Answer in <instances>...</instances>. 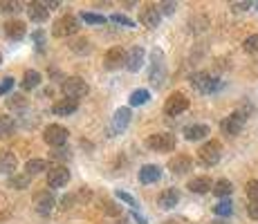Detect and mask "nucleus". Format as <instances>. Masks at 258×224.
Returning a JSON list of instances; mask_svg holds the SVG:
<instances>
[{
  "label": "nucleus",
  "instance_id": "nucleus-1",
  "mask_svg": "<svg viewBox=\"0 0 258 224\" xmlns=\"http://www.w3.org/2000/svg\"><path fill=\"white\" fill-rule=\"evenodd\" d=\"M251 114H254V106H249V103H242L238 110H234L229 117L222 119V123H220L222 132H225L227 137H236V134H240L242 126H245V121L251 117Z\"/></svg>",
  "mask_w": 258,
  "mask_h": 224
},
{
  "label": "nucleus",
  "instance_id": "nucleus-2",
  "mask_svg": "<svg viewBox=\"0 0 258 224\" xmlns=\"http://www.w3.org/2000/svg\"><path fill=\"white\" fill-rule=\"evenodd\" d=\"M220 157H222V143L216 141V139L205 141L200 146V151H198V159H200L205 166H216V164L220 162Z\"/></svg>",
  "mask_w": 258,
  "mask_h": 224
},
{
  "label": "nucleus",
  "instance_id": "nucleus-3",
  "mask_svg": "<svg viewBox=\"0 0 258 224\" xmlns=\"http://www.w3.org/2000/svg\"><path fill=\"white\" fill-rule=\"evenodd\" d=\"M61 90H63V94H66V99H74V101H77V99L86 97V94L90 92V86H88L81 77H68V79H63Z\"/></svg>",
  "mask_w": 258,
  "mask_h": 224
},
{
  "label": "nucleus",
  "instance_id": "nucleus-4",
  "mask_svg": "<svg viewBox=\"0 0 258 224\" xmlns=\"http://www.w3.org/2000/svg\"><path fill=\"white\" fill-rule=\"evenodd\" d=\"M146 146L155 153H171L177 146V139L173 132H155L146 139Z\"/></svg>",
  "mask_w": 258,
  "mask_h": 224
},
{
  "label": "nucleus",
  "instance_id": "nucleus-5",
  "mask_svg": "<svg viewBox=\"0 0 258 224\" xmlns=\"http://www.w3.org/2000/svg\"><path fill=\"white\" fill-rule=\"evenodd\" d=\"M79 18L72 16V14H68V16H61L58 21H54L52 25V34L56 38H66V36H72V34L79 32Z\"/></svg>",
  "mask_w": 258,
  "mask_h": 224
},
{
  "label": "nucleus",
  "instance_id": "nucleus-6",
  "mask_svg": "<svg viewBox=\"0 0 258 224\" xmlns=\"http://www.w3.org/2000/svg\"><path fill=\"white\" fill-rule=\"evenodd\" d=\"M68 128H63V126H58V123H49V126L43 130V139H45V143L47 146H54V148H61V146H66V141H68Z\"/></svg>",
  "mask_w": 258,
  "mask_h": 224
},
{
  "label": "nucleus",
  "instance_id": "nucleus-7",
  "mask_svg": "<svg viewBox=\"0 0 258 224\" xmlns=\"http://www.w3.org/2000/svg\"><path fill=\"white\" fill-rule=\"evenodd\" d=\"M191 86L202 94H211L220 88V83H218V79H213L209 72H198L191 77Z\"/></svg>",
  "mask_w": 258,
  "mask_h": 224
},
{
  "label": "nucleus",
  "instance_id": "nucleus-8",
  "mask_svg": "<svg viewBox=\"0 0 258 224\" xmlns=\"http://www.w3.org/2000/svg\"><path fill=\"white\" fill-rule=\"evenodd\" d=\"M184 110H188V99L184 92H173L171 97L166 99L164 103V112L168 117H177V114H182Z\"/></svg>",
  "mask_w": 258,
  "mask_h": 224
},
{
  "label": "nucleus",
  "instance_id": "nucleus-9",
  "mask_svg": "<svg viewBox=\"0 0 258 224\" xmlns=\"http://www.w3.org/2000/svg\"><path fill=\"white\" fill-rule=\"evenodd\" d=\"M160 18H162V12H160V5H144L140 9V23L144 27H157L160 25Z\"/></svg>",
  "mask_w": 258,
  "mask_h": 224
},
{
  "label": "nucleus",
  "instance_id": "nucleus-10",
  "mask_svg": "<svg viewBox=\"0 0 258 224\" xmlns=\"http://www.w3.org/2000/svg\"><path fill=\"white\" fill-rule=\"evenodd\" d=\"M70 182V171L66 166H49L47 171V186L52 188H63Z\"/></svg>",
  "mask_w": 258,
  "mask_h": 224
},
{
  "label": "nucleus",
  "instance_id": "nucleus-11",
  "mask_svg": "<svg viewBox=\"0 0 258 224\" xmlns=\"http://www.w3.org/2000/svg\"><path fill=\"white\" fill-rule=\"evenodd\" d=\"M144 58H146L144 47L135 45V47L128 52V56H126V69H128V72H140V69L144 67Z\"/></svg>",
  "mask_w": 258,
  "mask_h": 224
},
{
  "label": "nucleus",
  "instance_id": "nucleus-12",
  "mask_svg": "<svg viewBox=\"0 0 258 224\" xmlns=\"http://www.w3.org/2000/svg\"><path fill=\"white\" fill-rule=\"evenodd\" d=\"M126 56H128V54L123 52L121 47H112V49H108L106 58H103V67H106V69H117V67L126 65Z\"/></svg>",
  "mask_w": 258,
  "mask_h": 224
},
{
  "label": "nucleus",
  "instance_id": "nucleus-13",
  "mask_svg": "<svg viewBox=\"0 0 258 224\" xmlns=\"http://www.w3.org/2000/svg\"><path fill=\"white\" fill-rule=\"evenodd\" d=\"M191 168H193V159L188 155H175L168 162V171H171L173 175H186Z\"/></svg>",
  "mask_w": 258,
  "mask_h": 224
},
{
  "label": "nucleus",
  "instance_id": "nucleus-14",
  "mask_svg": "<svg viewBox=\"0 0 258 224\" xmlns=\"http://www.w3.org/2000/svg\"><path fill=\"white\" fill-rule=\"evenodd\" d=\"M153 69H151V83L153 86H162L164 83V77H166V67H164V61H162V52H153Z\"/></svg>",
  "mask_w": 258,
  "mask_h": 224
},
{
  "label": "nucleus",
  "instance_id": "nucleus-15",
  "mask_svg": "<svg viewBox=\"0 0 258 224\" xmlns=\"http://www.w3.org/2000/svg\"><path fill=\"white\" fill-rule=\"evenodd\" d=\"M54 197L49 195V191H43V193H38L36 197H34V208H36V213L38 215H49L52 213V208H54Z\"/></svg>",
  "mask_w": 258,
  "mask_h": 224
},
{
  "label": "nucleus",
  "instance_id": "nucleus-16",
  "mask_svg": "<svg viewBox=\"0 0 258 224\" xmlns=\"http://www.w3.org/2000/svg\"><path fill=\"white\" fill-rule=\"evenodd\" d=\"M186 188H188V191H191V193H198V195H205V193L213 191V182H211V177L200 175V177H193V179H188Z\"/></svg>",
  "mask_w": 258,
  "mask_h": 224
},
{
  "label": "nucleus",
  "instance_id": "nucleus-17",
  "mask_svg": "<svg viewBox=\"0 0 258 224\" xmlns=\"http://www.w3.org/2000/svg\"><path fill=\"white\" fill-rule=\"evenodd\" d=\"M27 14H29V21H34V23H45L47 21V16H49V9H47V5L45 3H29L27 5Z\"/></svg>",
  "mask_w": 258,
  "mask_h": 224
},
{
  "label": "nucleus",
  "instance_id": "nucleus-18",
  "mask_svg": "<svg viewBox=\"0 0 258 224\" xmlns=\"http://www.w3.org/2000/svg\"><path fill=\"white\" fill-rule=\"evenodd\" d=\"M209 132L211 130L207 123H191V126L184 128V139L186 141H200V139H205Z\"/></svg>",
  "mask_w": 258,
  "mask_h": 224
},
{
  "label": "nucleus",
  "instance_id": "nucleus-19",
  "mask_svg": "<svg viewBox=\"0 0 258 224\" xmlns=\"http://www.w3.org/2000/svg\"><path fill=\"white\" fill-rule=\"evenodd\" d=\"M177 202H180V191L177 188H166L157 195V206L160 208H173L177 206Z\"/></svg>",
  "mask_w": 258,
  "mask_h": 224
},
{
  "label": "nucleus",
  "instance_id": "nucleus-20",
  "mask_svg": "<svg viewBox=\"0 0 258 224\" xmlns=\"http://www.w3.org/2000/svg\"><path fill=\"white\" fill-rule=\"evenodd\" d=\"M79 110V101H74V99H61V101H56L52 106V112L58 114V117H68V114H74Z\"/></svg>",
  "mask_w": 258,
  "mask_h": 224
},
{
  "label": "nucleus",
  "instance_id": "nucleus-21",
  "mask_svg": "<svg viewBox=\"0 0 258 224\" xmlns=\"http://www.w3.org/2000/svg\"><path fill=\"white\" fill-rule=\"evenodd\" d=\"M162 177V168L157 164H146L140 168V182L142 184H153Z\"/></svg>",
  "mask_w": 258,
  "mask_h": 224
},
{
  "label": "nucleus",
  "instance_id": "nucleus-22",
  "mask_svg": "<svg viewBox=\"0 0 258 224\" xmlns=\"http://www.w3.org/2000/svg\"><path fill=\"white\" fill-rule=\"evenodd\" d=\"M5 34L12 41H21V38H25V34H27V27H25L23 21H9V23H5Z\"/></svg>",
  "mask_w": 258,
  "mask_h": 224
},
{
  "label": "nucleus",
  "instance_id": "nucleus-23",
  "mask_svg": "<svg viewBox=\"0 0 258 224\" xmlns=\"http://www.w3.org/2000/svg\"><path fill=\"white\" fill-rule=\"evenodd\" d=\"M18 159L12 151H0V173H14Z\"/></svg>",
  "mask_w": 258,
  "mask_h": 224
},
{
  "label": "nucleus",
  "instance_id": "nucleus-24",
  "mask_svg": "<svg viewBox=\"0 0 258 224\" xmlns=\"http://www.w3.org/2000/svg\"><path fill=\"white\" fill-rule=\"evenodd\" d=\"M231 193H234V184H231L229 179H218V182L213 184V195H216V197L227 200Z\"/></svg>",
  "mask_w": 258,
  "mask_h": 224
},
{
  "label": "nucleus",
  "instance_id": "nucleus-25",
  "mask_svg": "<svg viewBox=\"0 0 258 224\" xmlns=\"http://www.w3.org/2000/svg\"><path fill=\"white\" fill-rule=\"evenodd\" d=\"M128 123H131V108H119L115 112V119H112V128L115 130H123Z\"/></svg>",
  "mask_w": 258,
  "mask_h": 224
},
{
  "label": "nucleus",
  "instance_id": "nucleus-26",
  "mask_svg": "<svg viewBox=\"0 0 258 224\" xmlns=\"http://www.w3.org/2000/svg\"><path fill=\"white\" fill-rule=\"evenodd\" d=\"M38 83H41V74H38L36 69H27L23 81H21V86L25 90H34V88H38Z\"/></svg>",
  "mask_w": 258,
  "mask_h": 224
},
{
  "label": "nucleus",
  "instance_id": "nucleus-27",
  "mask_svg": "<svg viewBox=\"0 0 258 224\" xmlns=\"http://www.w3.org/2000/svg\"><path fill=\"white\" fill-rule=\"evenodd\" d=\"M47 168V164L43 162V159H29L27 164H25V173H27L29 177H34V175H38V173H43Z\"/></svg>",
  "mask_w": 258,
  "mask_h": 224
},
{
  "label": "nucleus",
  "instance_id": "nucleus-28",
  "mask_svg": "<svg viewBox=\"0 0 258 224\" xmlns=\"http://www.w3.org/2000/svg\"><path fill=\"white\" fill-rule=\"evenodd\" d=\"M148 99H151L148 90H135V92L128 97V103H131V106H144V103H148Z\"/></svg>",
  "mask_w": 258,
  "mask_h": 224
},
{
  "label": "nucleus",
  "instance_id": "nucleus-29",
  "mask_svg": "<svg viewBox=\"0 0 258 224\" xmlns=\"http://www.w3.org/2000/svg\"><path fill=\"white\" fill-rule=\"evenodd\" d=\"M213 213H216V215H220V217H227V215H231V213H234V204H231L229 200H220L216 206H213Z\"/></svg>",
  "mask_w": 258,
  "mask_h": 224
},
{
  "label": "nucleus",
  "instance_id": "nucleus-30",
  "mask_svg": "<svg viewBox=\"0 0 258 224\" xmlns=\"http://www.w3.org/2000/svg\"><path fill=\"white\" fill-rule=\"evenodd\" d=\"M70 47H72V52H77V54H90L92 52V43L88 41V38H79V41H74Z\"/></svg>",
  "mask_w": 258,
  "mask_h": 224
},
{
  "label": "nucleus",
  "instance_id": "nucleus-31",
  "mask_svg": "<svg viewBox=\"0 0 258 224\" xmlns=\"http://www.w3.org/2000/svg\"><path fill=\"white\" fill-rule=\"evenodd\" d=\"M9 186L18 188V191H23V188L29 186V175L27 173H23V175H14L12 179H9Z\"/></svg>",
  "mask_w": 258,
  "mask_h": 224
},
{
  "label": "nucleus",
  "instance_id": "nucleus-32",
  "mask_svg": "<svg viewBox=\"0 0 258 224\" xmlns=\"http://www.w3.org/2000/svg\"><path fill=\"white\" fill-rule=\"evenodd\" d=\"M81 21L88 23V25H103L108 18L106 16H99V14H92V12H83L81 14Z\"/></svg>",
  "mask_w": 258,
  "mask_h": 224
},
{
  "label": "nucleus",
  "instance_id": "nucleus-33",
  "mask_svg": "<svg viewBox=\"0 0 258 224\" xmlns=\"http://www.w3.org/2000/svg\"><path fill=\"white\" fill-rule=\"evenodd\" d=\"M21 7L23 5L21 3H16V0H3V3H0V12H5V14H18L21 12Z\"/></svg>",
  "mask_w": 258,
  "mask_h": 224
},
{
  "label": "nucleus",
  "instance_id": "nucleus-34",
  "mask_svg": "<svg viewBox=\"0 0 258 224\" xmlns=\"http://www.w3.org/2000/svg\"><path fill=\"white\" fill-rule=\"evenodd\" d=\"M242 49L249 54L258 52V34H251V36H247L245 41H242Z\"/></svg>",
  "mask_w": 258,
  "mask_h": 224
},
{
  "label": "nucleus",
  "instance_id": "nucleus-35",
  "mask_svg": "<svg viewBox=\"0 0 258 224\" xmlns=\"http://www.w3.org/2000/svg\"><path fill=\"white\" fill-rule=\"evenodd\" d=\"M245 193L249 197V202H258V179H249L245 186Z\"/></svg>",
  "mask_w": 258,
  "mask_h": 224
},
{
  "label": "nucleus",
  "instance_id": "nucleus-36",
  "mask_svg": "<svg viewBox=\"0 0 258 224\" xmlns=\"http://www.w3.org/2000/svg\"><path fill=\"white\" fill-rule=\"evenodd\" d=\"M14 130V119L12 117H0V137H7Z\"/></svg>",
  "mask_w": 258,
  "mask_h": 224
},
{
  "label": "nucleus",
  "instance_id": "nucleus-37",
  "mask_svg": "<svg viewBox=\"0 0 258 224\" xmlns=\"http://www.w3.org/2000/svg\"><path fill=\"white\" fill-rule=\"evenodd\" d=\"M7 106H9V108H16V110H18V108H25V106H27V99H25L23 94H12V97L7 99Z\"/></svg>",
  "mask_w": 258,
  "mask_h": 224
},
{
  "label": "nucleus",
  "instance_id": "nucleus-38",
  "mask_svg": "<svg viewBox=\"0 0 258 224\" xmlns=\"http://www.w3.org/2000/svg\"><path fill=\"white\" fill-rule=\"evenodd\" d=\"M32 41L36 43L38 52H43V47H45V32H43V29H36V32L32 34Z\"/></svg>",
  "mask_w": 258,
  "mask_h": 224
},
{
  "label": "nucleus",
  "instance_id": "nucleus-39",
  "mask_svg": "<svg viewBox=\"0 0 258 224\" xmlns=\"http://www.w3.org/2000/svg\"><path fill=\"white\" fill-rule=\"evenodd\" d=\"M110 21L115 25H123V27H135V23H133L128 16H123V14H112Z\"/></svg>",
  "mask_w": 258,
  "mask_h": 224
},
{
  "label": "nucleus",
  "instance_id": "nucleus-40",
  "mask_svg": "<svg viewBox=\"0 0 258 224\" xmlns=\"http://www.w3.org/2000/svg\"><path fill=\"white\" fill-rule=\"evenodd\" d=\"M12 88H14V79L12 77H5L3 81H0V97H5V94H7Z\"/></svg>",
  "mask_w": 258,
  "mask_h": 224
},
{
  "label": "nucleus",
  "instance_id": "nucleus-41",
  "mask_svg": "<svg viewBox=\"0 0 258 224\" xmlns=\"http://www.w3.org/2000/svg\"><path fill=\"white\" fill-rule=\"evenodd\" d=\"M115 195H117V197H119V200H121V202H126V204H128V206H133V208H135V206H137L135 197H133V195H128V193H123V191H117V193H115Z\"/></svg>",
  "mask_w": 258,
  "mask_h": 224
},
{
  "label": "nucleus",
  "instance_id": "nucleus-42",
  "mask_svg": "<svg viewBox=\"0 0 258 224\" xmlns=\"http://www.w3.org/2000/svg\"><path fill=\"white\" fill-rule=\"evenodd\" d=\"M247 215H249L251 220H258V202H249V206H247Z\"/></svg>",
  "mask_w": 258,
  "mask_h": 224
},
{
  "label": "nucleus",
  "instance_id": "nucleus-43",
  "mask_svg": "<svg viewBox=\"0 0 258 224\" xmlns=\"http://www.w3.org/2000/svg\"><path fill=\"white\" fill-rule=\"evenodd\" d=\"M175 9H177L175 3H162V5H160V12H162V14H173Z\"/></svg>",
  "mask_w": 258,
  "mask_h": 224
},
{
  "label": "nucleus",
  "instance_id": "nucleus-44",
  "mask_svg": "<svg viewBox=\"0 0 258 224\" xmlns=\"http://www.w3.org/2000/svg\"><path fill=\"white\" fill-rule=\"evenodd\" d=\"M52 157H54V159H70V153L63 151V148H58V151L52 153Z\"/></svg>",
  "mask_w": 258,
  "mask_h": 224
},
{
  "label": "nucleus",
  "instance_id": "nucleus-45",
  "mask_svg": "<svg viewBox=\"0 0 258 224\" xmlns=\"http://www.w3.org/2000/svg\"><path fill=\"white\" fill-rule=\"evenodd\" d=\"M231 7L238 9V12H245V9L251 7V3H231Z\"/></svg>",
  "mask_w": 258,
  "mask_h": 224
},
{
  "label": "nucleus",
  "instance_id": "nucleus-46",
  "mask_svg": "<svg viewBox=\"0 0 258 224\" xmlns=\"http://www.w3.org/2000/svg\"><path fill=\"white\" fill-rule=\"evenodd\" d=\"M72 202H74V197H63V208H66V211H68V208H72Z\"/></svg>",
  "mask_w": 258,
  "mask_h": 224
},
{
  "label": "nucleus",
  "instance_id": "nucleus-47",
  "mask_svg": "<svg viewBox=\"0 0 258 224\" xmlns=\"http://www.w3.org/2000/svg\"><path fill=\"white\" fill-rule=\"evenodd\" d=\"M135 220L140 222V224H146V220H144V217H140V215H137V213H135Z\"/></svg>",
  "mask_w": 258,
  "mask_h": 224
},
{
  "label": "nucleus",
  "instance_id": "nucleus-48",
  "mask_svg": "<svg viewBox=\"0 0 258 224\" xmlns=\"http://www.w3.org/2000/svg\"><path fill=\"white\" fill-rule=\"evenodd\" d=\"M0 63H3V54H0Z\"/></svg>",
  "mask_w": 258,
  "mask_h": 224
}]
</instances>
